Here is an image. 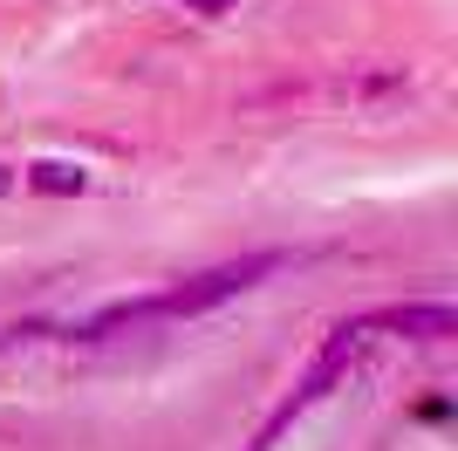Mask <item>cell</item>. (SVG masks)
Listing matches in <instances>:
<instances>
[{
    "label": "cell",
    "instance_id": "obj_2",
    "mask_svg": "<svg viewBox=\"0 0 458 451\" xmlns=\"http://www.w3.org/2000/svg\"><path fill=\"white\" fill-rule=\"evenodd\" d=\"M363 336H369V321H343V328H328L322 356L308 362V376H301V383H294V390L281 396V411H274L267 424H260V445H253V451H267L274 438H281L287 424H294V417H301V411H315V404H322V396L335 390V383H343V370H349V362H356V349H363Z\"/></svg>",
    "mask_w": 458,
    "mask_h": 451
},
{
    "label": "cell",
    "instance_id": "obj_4",
    "mask_svg": "<svg viewBox=\"0 0 458 451\" xmlns=\"http://www.w3.org/2000/svg\"><path fill=\"white\" fill-rule=\"evenodd\" d=\"M185 7H199V14H226L233 0H185Z\"/></svg>",
    "mask_w": 458,
    "mask_h": 451
},
{
    "label": "cell",
    "instance_id": "obj_3",
    "mask_svg": "<svg viewBox=\"0 0 458 451\" xmlns=\"http://www.w3.org/2000/svg\"><path fill=\"white\" fill-rule=\"evenodd\" d=\"M21 185H28V191H48V199H69V191H89V171H82V165H62V157H41V165H21Z\"/></svg>",
    "mask_w": 458,
    "mask_h": 451
},
{
    "label": "cell",
    "instance_id": "obj_5",
    "mask_svg": "<svg viewBox=\"0 0 458 451\" xmlns=\"http://www.w3.org/2000/svg\"><path fill=\"white\" fill-rule=\"evenodd\" d=\"M7 171H14V165H0V191H14V185H21V178H7Z\"/></svg>",
    "mask_w": 458,
    "mask_h": 451
},
{
    "label": "cell",
    "instance_id": "obj_1",
    "mask_svg": "<svg viewBox=\"0 0 458 451\" xmlns=\"http://www.w3.org/2000/svg\"><path fill=\"white\" fill-rule=\"evenodd\" d=\"M274 267H287V253H240V260H219V267H206V274H191V281H178V287H165V294H151L144 301V321L151 315H206V308H219V301H233V294H247L253 281H267Z\"/></svg>",
    "mask_w": 458,
    "mask_h": 451
}]
</instances>
